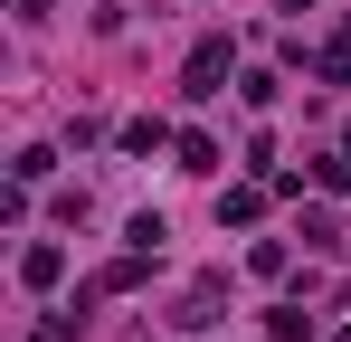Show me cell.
Segmentation results:
<instances>
[{
  "instance_id": "obj_1",
  "label": "cell",
  "mask_w": 351,
  "mask_h": 342,
  "mask_svg": "<svg viewBox=\"0 0 351 342\" xmlns=\"http://www.w3.org/2000/svg\"><path fill=\"white\" fill-rule=\"evenodd\" d=\"M219 76H228V38H209V48L190 57V95H219Z\"/></svg>"
},
{
  "instance_id": "obj_2",
  "label": "cell",
  "mask_w": 351,
  "mask_h": 342,
  "mask_svg": "<svg viewBox=\"0 0 351 342\" xmlns=\"http://www.w3.org/2000/svg\"><path fill=\"white\" fill-rule=\"evenodd\" d=\"M19 276H29V285H58V276H66V247H29Z\"/></svg>"
}]
</instances>
